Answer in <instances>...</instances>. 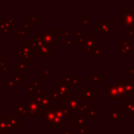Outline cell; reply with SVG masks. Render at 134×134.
<instances>
[{
    "mask_svg": "<svg viewBox=\"0 0 134 134\" xmlns=\"http://www.w3.org/2000/svg\"><path fill=\"white\" fill-rule=\"evenodd\" d=\"M102 52H103V47L99 45L98 48L94 52V54H93L94 58H95V59H101V58L103 57Z\"/></svg>",
    "mask_w": 134,
    "mask_h": 134,
    "instance_id": "cell-32",
    "label": "cell"
},
{
    "mask_svg": "<svg viewBox=\"0 0 134 134\" xmlns=\"http://www.w3.org/2000/svg\"><path fill=\"white\" fill-rule=\"evenodd\" d=\"M32 52H23V53H19V59L20 63H30L32 62Z\"/></svg>",
    "mask_w": 134,
    "mask_h": 134,
    "instance_id": "cell-21",
    "label": "cell"
},
{
    "mask_svg": "<svg viewBox=\"0 0 134 134\" xmlns=\"http://www.w3.org/2000/svg\"><path fill=\"white\" fill-rule=\"evenodd\" d=\"M32 101L37 103L41 108L47 109L52 106V92H43L40 96H32L30 97Z\"/></svg>",
    "mask_w": 134,
    "mask_h": 134,
    "instance_id": "cell-4",
    "label": "cell"
},
{
    "mask_svg": "<svg viewBox=\"0 0 134 134\" xmlns=\"http://www.w3.org/2000/svg\"><path fill=\"white\" fill-rule=\"evenodd\" d=\"M99 30L98 33L103 36V38H107L108 34L111 32V21L110 20H99Z\"/></svg>",
    "mask_w": 134,
    "mask_h": 134,
    "instance_id": "cell-11",
    "label": "cell"
},
{
    "mask_svg": "<svg viewBox=\"0 0 134 134\" xmlns=\"http://www.w3.org/2000/svg\"><path fill=\"white\" fill-rule=\"evenodd\" d=\"M73 34H74V37L77 38V39H79V38L82 37L83 32H82V30H77V29H74V30H73Z\"/></svg>",
    "mask_w": 134,
    "mask_h": 134,
    "instance_id": "cell-39",
    "label": "cell"
},
{
    "mask_svg": "<svg viewBox=\"0 0 134 134\" xmlns=\"http://www.w3.org/2000/svg\"><path fill=\"white\" fill-rule=\"evenodd\" d=\"M90 17H82L81 18V21L84 26H89L90 25Z\"/></svg>",
    "mask_w": 134,
    "mask_h": 134,
    "instance_id": "cell-40",
    "label": "cell"
},
{
    "mask_svg": "<svg viewBox=\"0 0 134 134\" xmlns=\"http://www.w3.org/2000/svg\"><path fill=\"white\" fill-rule=\"evenodd\" d=\"M119 23L125 30L134 26V8H124L119 12Z\"/></svg>",
    "mask_w": 134,
    "mask_h": 134,
    "instance_id": "cell-2",
    "label": "cell"
},
{
    "mask_svg": "<svg viewBox=\"0 0 134 134\" xmlns=\"http://www.w3.org/2000/svg\"><path fill=\"white\" fill-rule=\"evenodd\" d=\"M95 37H96L95 33H89V32H86V33L85 34V38H86V40H91Z\"/></svg>",
    "mask_w": 134,
    "mask_h": 134,
    "instance_id": "cell-48",
    "label": "cell"
},
{
    "mask_svg": "<svg viewBox=\"0 0 134 134\" xmlns=\"http://www.w3.org/2000/svg\"><path fill=\"white\" fill-rule=\"evenodd\" d=\"M35 89L36 88L32 86L31 83H28V84H27V96L31 97L33 93H35Z\"/></svg>",
    "mask_w": 134,
    "mask_h": 134,
    "instance_id": "cell-33",
    "label": "cell"
},
{
    "mask_svg": "<svg viewBox=\"0 0 134 134\" xmlns=\"http://www.w3.org/2000/svg\"><path fill=\"white\" fill-rule=\"evenodd\" d=\"M40 75H42L44 80H48L51 75H52V67H51V66L44 67L42 70L40 71Z\"/></svg>",
    "mask_w": 134,
    "mask_h": 134,
    "instance_id": "cell-25",
    "label": "cell"
},
{
    "mask_svg": "<svg viewBox=\"0 0 134 134\" xmlns=\"http://www.w3.org/2000/svg\"><path fill=\"white\" fill-rule=\"evenodd\" d=\"M81 98L82 100H95V88L94 87H82L81 88Z\"/></svg>",
    "mask_w": 134,
    "mask_h": 134,
    "instance_id": "cell-13",
    "label": "cell"
},
{
    "mask_svg": "<svg viewBox=\"0 0 134 134\" xmlns=\"http://www.w3.org/2000/svg\"><path fill=\"white\" fill-rule=\"evenodd\" d=\"M3 35H4V31H3V30L1 28H0V38H2Z\"/></svg>",
    "mask_w": 134,
    "mask_h": 134,
    "instance_id": "cell-53",
    "label": "cell"
},
{
    "mask_svg": "<svg viewBox=\"0 0 134 134\" xmlns=\"http://www.w3.org/2000/svg\"><path fill=\"white\" fill-rule=\"evenodd\" d=\"M11 131L12 129L9 124V117H0V134Z\"/></svg>",
    "mask_w": 134,
    "mask_h": 134,
    "instance_id": "cell-16",
    "label": "cell"
},
{
    "mask_svg": "<svg viewBox=\"0 0 134 134\" xmlns=\"http://www.w3.org/2000/svg\"><path fill=\"white\" fill-rule=\"evenodd\" d=\"M15 18L14 17H8L6 19V20L4 21L5 24L10 29V30H15Z\"/></svg>",
    "mask_w": 134,
    "mask_h": 134,
    "instance_id": "cell-30",
    "label": "cell"
},
{
    "mask_svg": "<svg viewBox=\"0 0 134 134\" xmlns=\"http://www.w3.org/2000/svg\"><path fill=\"white\" fill-rule=\"evenodd\" d=\"M86 134H98V133H97L93 129H91V130H89V133H86Z\"/></svg>",
    "mask_w": 134,
    "mask_h": 134,
    "instance_id": "cell-52",
    "label": "cell"
},
{
    "mask_svg": "<svg viewBox=\"0 0 134 134\" xmlns=\"http://www.w3.org/2000/svg\"><path fill=\"white\" fill-rule=\"evenodd\" d=\"M15 37L16 38H27L28 37V32L27 30H23V29H15Z\"/></svg>",
    "mask_w": 134,
    "mask_h": 134,
    "instance_id": "cell-31",
    "label": "cell"
},
{
    "mask_svg": "<svg viewBox=\"0 0 134 134\" xmlns=\"http://www.w3.org/2000/svg\"><path fill=\"white\" fill-rule=\"evenodd\" d=\"M114 84H115L116 88H117L118 95H119V100L123 101L124 100V97H125V92H124V87H123V84H122V79H116Z\"/></svg>",
    "mask_w": 134,
    "mask_h": 134,
    "instance_id": "cell-18",
    "label": "cell"
},
{
    "mask_svg": "<svg viewBox=\"0 0 134 134\" xmlns=\"http://www.w3.org/2000/svg\"><path fill=\"white\" fill-rule=\"evenodd\" d=\"M40 20H41V18H40L38 15H36L35 12H32L31 15L27 17V22L30 23L31 26L36 25V23H37L38 21H40Z\"/></svg>",
    "mask_w": 134,
    "mask_h": 134,
    "instance_id": "cell-26",
    "label": "cell"
},
{
    "mask_svg": "<svg viewBox=\"0 0 134 134\" xmlns=\"http://www.w3.org/2000/svg\"><path fill=\"white\" fill-rule=\"evenodd\" d=\"M3 58V51L0 50V59H2Z\"/></svg>",
    "mask_w": 134,
    "mask_h": 134,
    "instance_id": "cell-55",
    "label": "cell"
},
{
    "mask_svg": "<svg viewBox=\"0 0 134 134\" xmlns=\"http://www.w3.org/2000/svg\"><path fill=\"white\" fill-rule=\"evenodd\" d=\"M127 71H128V74L130 75H134V67L131 66L127 67Z\"/></svg>",
    "mask_w": 134,
    "mask_h": 134,
    "instance_id": "cell-51",
    "label": "cell"
},
{
    "mask_svg": "<svg viewBox=\"0 0 134 134\" xmlns=\"http://www.w3.org/2000/svg\"><path fill=\"white\" fill-rule=\"evenodd\" d=\"M23 105L25 106V108H27V117H37L41 118L44 116V111L45 109L41 108L37 103H35L34 101L30 100H24L23 101Z\"/></svg>",
    "mask_w": 134,
    "mask_h": 134,
    "instance_id": "cell-3",
    "label": "cell"
},
{
    "mask_svg": "<svg viewBox=\"0 0 134 134\" xmlns=\"http://www.w3.org/2000/svg\"><path fill=\"white\" fill-rule=\"evenodd\" d=\"M0 28L2 29L3 31H4V34H9L10 33V29L5 24L4 21L0 20Z\"/></svg>",
    "mask_w": 134,
    "mask_h": 134,
    "instance_id": "cell-36",
    "label": "cell"
},
{
    "mask_svg": "<svg viewBox=\"0 0 134 134\" xmlns=\"http://www.w3.org/2000/svg\"><path fill=\"white\" fill-rule=\"evenodd\" d=\"M127 31H128V34L130 36V38H134V26L130 27V28L127 29Z\"/></svg>",
    "mask_w": 134,
    "mask_h": 134,
    "instance_id": "cell-46",
    "label": "cell"
},
{
    "mask_svg": "<svg viewBox=\"0 0 134 134\" xmlns=\"http://www.w3.org/2000/svg\"><path fill=\"white\" fill-rule=\"evenodd\" d=\"M89 108H89V105H87V104H81L80 107H79V108H78V113H81V114L86 113V112L87 111Z\"/></svg>",
    "mask_w": 134,
    "mask_h": 134,
    "instance_id": "cell-35",
    "label": "cell"
},
{
    "mask_svg": "<svg viewBox=\"0 0 134 134\" xmlns=\"http://www.w3.org/2000/svg\"><path fill=\"white\" fill-rule=\"evenodd\" d=\"M63 82L69 86L71 92L74 91L75 88H76L78 86L79 84L82 83V79L78 78V75H65L63 78Z\"/></svg>",
    "mask_w": 134,
    "mask_h": 134,
    "instance_id": "cell-8",
    "label": "cell"
},
{
    "mask_svg": "<svg viewBox=\"0 0 134 134\" xmlns=\"http://www.w3.org/2000/svg\"><path fill=\"white\" fill-rule=\"evenodd\" d=\"M52 100H55V101L62 100V99H61V96H60L59 92H58V90H57V88H56V87L52 88Z\"/></svg>",
    "mask_w": 134,
    "mask_h": 134,
    "instance_id": "cell-34",
    "label": "cell"
},
{
    "mask_svg": "<svg viewBox=\"0 0 134 134\" xmlns=\"http://www.w3.org/2000/svg\"><path fill=\"white\" fill-rule=\"evenodd\" d=\"M70 30H64V29H62L61 30V37H63V38H67V37H69V35H70Z\"/></svg>",
    "mask_w": 134,
    "mask_h": 134,
    "instance_id": "cell-43",
    "label": "cell"
},
{
    "mask_svg": "<svg viewBox=\"0 0 134 134\" xmlns=\"http://www.w3.org/2000/svg\"><path fill=\"white\" fill-rule=\"evenodd\" d=\"M14 69H15V71H17V72H27L28 71V66H27L26 63L18 62V63H15V67H14Z\"/></svg>",
    "mask_w": 134,
    "mask_h": 134,
    "instance_id": "cell-28",
    "label": "cell"
},
{
    "mask_svg": "<svg viewBox=\"0 0 134 134\" xmlns=\"http://www.w3.org/2000/svg\"><path fill=\"white\" fill-rule=\"evenodd\" d=\"M14 53L17 54V55H19V50H15V52H14Z\"/></svg>",
    "mask_w": 134,
    "mask_h": 134,
    "instance_id": "cell-56",
    "label": "cell"
},
{
    "mask_svg": "<svg viewBox=\"0 0 134 134\" xmlns=\"http://www.w3.org/2000/svg\"><path fill=\"white\" fill-rule=\"evenodd\" d=\"M73 124L74 126H83L86 124V118L83 116H76L73 118Z\"/></svg>",
    "mask_w": 134,
    "mask_h": 134,
    "instance_id": "cell-27",
    "label": "cell"
},
{
    "mask_svg": "<svg viewBox=\"0 0 134 134\" xmlns=\"http://www.w3.org/2000/svg\"><path fill=\"white\" fill-rule=\"evenodd\" d=\"M55 115H56V104H52V106L51 108L45 109L44 116H43V119H44L43 125L44 126L52 125L54 119H55Z\"/></svg>",
    "mask_w": 134,
    "mask_h": 134,
    "instance_id": "cell-7",
    "label": "cell"
},
{
    "mask_svg": "<svg viewBox=\"0 0 134 134\" xmlns=\"http://www.w3.org/2000/svg\"><path fill=\"white\" fill-rule=\"evenodd\" d=\"M123 112L129 118H134V100H123Z\"/></svg>",
    "mask_w": 134,
    "mask_h": 134,
    "instance_id": "cell-15",
    "label": "cell"
},
{
    "mask_svg": "<svg viewBox=\"0 0 134 134\" xmlns=\"http://www.w3.org/2000/svg\"><path fill=\"white\" fill-rule=\"evenodd\" d=\"M119 54L129 55L132 53V39L130 37H120L119 39Z\"/></svg>",
    "mask_w": 134,
    "mask_h": 134,
    "instance_id": "cell-6",
    "label": "cell"
},
{
    "mask_svg": "<svg viewBox=\"0 0 134 134\" xmlns=\"http://www.w3.org/2000/svg\"><path fill=\"white\" fill-rule=\"evenodd\" d=\"M86 39L85 37H81L79 39H77V45L79 47H83L86 45Z\"/></svg>",
    "mask_w": 134,
    "mask_h": 134,
    "instance_id": "cell-42",
    "label": "cell"
},
{
    "mask_svg": "<svg viewBox=\"0 0 134 134\" xmlns=\"http://www.w3.org/2000/svg\"><path fill=\"white\" fill-rule=\"evenodd\" d=\"M99 116V109L98 108H89L86 112V118H88L90 121H94L96 118Z\"/></svg>",
    "mask_w": 134,
    "mask_h": 134,
    "instance_id": "cell-20",
    "label": "cell"
},
{
    "mask_svg": "<svg viewBox=\"0 0 134 134\" xmlns=\"http://www.w3.org/2000/svg\"><path fill=\"white\" fill-rule=\"evenodd\" d=\"M61 134H74V130L72 129H69V130H61Z\"/></svg>",
    "mask_w": 134,
    "mask_h": 134,
    "instance_id": "cell-50",
    "label": "cell"
},
{
    "mask_svg": "<svg viewBox=\"0 0 134 134\" xmlns=\"http://www.w3.org/2000/svg\"><path fill=\"white\" fill-rule=\"evenodd\" d=\"M31 84L34 87L37 88V87H39V86H41V80H40V79H33Z\"/></svg>",
    "mask_w": 134,
    "mask_h": 134,
    "instance_id": "cell-45",
    "label": "cell"
},
{
    "mask_svg": "<svg viewBox=\"0 0 134 134\" xmlns=\"http://www.w3.org/2000/svg\"><path fill=\"white\" fill-rule=\"evenodd\" d=\"M3 134H14V133H12V132H6V133H3Z\"/></svg>",
    "mask_w": 134,
    "mask_h": 134,
    "instance_id": "cell-57",
    "label": "cell"
},
{
    "mask_svg": "<svg viewBox=\"0 0 134 134\" xmlns=\"http://www.w3.org/2000/svg\"><path fill=\"white\" fill-rule=\"evenodd\" d=\"M15 86H16V83H14L13 81H12L10 78L7 80V87H8V88H13V87H15Z\"/></svg>",
    "mask_w": 134,
    "mask_h": 134,
    "instance_id": "cell-44",
    "label": "cell"
},
{
    "mask_svg": "<svg viewBox=\"0 0 134 134\" xmlns=\"http://www.w3.org/2000/svg\"><path fill=\"white\" fill-rule=\"evenodd\" d=\"M15 113L19 114V117H27V108L23 104H16L15 105Z\"/></svg>",
    "mask_w": 134,
    "mask_h": 134,
    "instance_id": "cell-23",
    "label": "cell"
},
{
    "mask_svg": "<svg viewBox=\"0 0 134 134\" xmlns=\"http://www.w3.org/2000/svg\"><path fill=\"white\" fill-rule=\"evenodd\" d=\"M31 28H32V26L29 22H27V21L23 23V30H31Z\"/></svg>",
    "mask_w": 134,
    "mask_h": 134,
    "instance_id": "cell-47",
    "label": "cell"
},
{
    "mask_svg": "<svg viewBox=\"0 0 134 134\" xmlns=\"http://www.w3.org/2000/svg\"><path fill=\"white\" fill-rule=\"evenodd\" d=\"M81 97H69L64 101V107L69 113H78V108L82 104Z\"/></svg>",
    "mask_w": 134,
    "mask_h": 134,
    "instance_id": "cell-5",
    "label": "cell"
},
{
    "mask_svg": "<svg viewBox=\"0 0 134 134\" xmlns=\"http://www.w3.org/2000/svg\"><path fill=\"white\" fill-rule=\"evenodd\" d=\"M41 40L44 45L55 47L57 45V30L55 29H41L40 30Z\"/></svg>",
    "mask_w": 134,
    "mask_h": 134,
    "instance_id": "cell-1",
    "label": "cell"
},
{
    "mask_svg": "<svg viewBox=\"0 0 134 134\" xmlns=\"http://www.w3.org/2000/svg\"><path fill=\"white\" fill-rule=\"evenodd\" d=\"M37 55H39L41 59H47L51 54H52V47L47 46V45H43L42 47L39 49V51L35 52Z\"/></svg>",
    "mask_w": 134,
    "mask_h": 134,
    "instance_id": "cell-17",
    "label": "cell"
},
{
    "mask_svg": "<svg viewBox=\"0 0 134 134\" xmlns=\"http://www.w3.org/2000/svg\"><path fill=\"white\" fill-rule=\"evenodd\" d=\"M7 67V59L2 58L0 59V71H4V69Z\"/></svg>",
    "mask_w": 134,
    "mask_h": 134,
    "instance_id": "cell-41",
    "label": "cell"
},
{
    "mask_svg": "<svg viewBox=\"0 0 134 134\" xmlns=\"http://www.w3.org/2000/svg\"><path fill=\"white\" fill-rule=\"evenodd\" d=\"M125 96L134 97V79H122Z\"/></svg>",
    "mask_w": 134,
    "mask_h": 134,
    "instance_id": "cell-12",
    "label": "cell"
},
{
    "mask_svg": "<svg viewBox=\"0 0 134 134\" xmlns=\"http://www.w3.org/2000/svg\"><path fill=\"white\" fill-rule=\"evenodd\" d=\"M10 79L16 84H23L24 83V76L23 75H11Z\"/></svg>",
    "mask_w": 134,
    "mask_h": 134,
    "instance_id": "cell-29",
    "label": "cell"
},
{
    "mask_svg": "<svg viewBox=\"0 0 134 134\" xmlns=\"http://www.w3.org/2000/svg\"><path fill=\"white\" fill-rule=\"evenodd\" d=\"M44 92V90H43V88H42V86H39V87H37L35 89V93L37 94V96H40V95H41V94Z\"/></svg>",
    "mask_w": 134,
    "mask_h": 134,
    "instance_id": "cell-49",
    "label": "cell"
},
{
    "mask_svg": "<svg viewBox=\"0 0 134 134\" xmlns=\"http://www.w3.org/2000/svg\"><path fill=\"white\" fill-rule=\"evenodd\" d=\"M64 44L66 46H73L74 45V38L73 37H67L64 39Z\"/></svg>",
    "mask_w": 134,
    "mask_h": 134,
    "instance_id": "cell-38",
    "label": "cell"
},
{
    "mask_svg": "<svg viewBox=\"0 0 134 134\" xmlns=\"http://www.w3.org/2000/svg\"><path fill=\"white\" fill-rule=\"evenodd\" d=\"M55 87L57 88L58 92H59L60 96H61V99L63 101L66 100V99L70 97L69 94L72 93L71 90H70V88H69V86H67V85L65 84L64 82H63V79H61L60 83H58V84L56 85Z\"/></svg>",
    "mask_w": 134,
    "mask_h": 134,
    "instance_id": "cell-10",
    "label": "cell"
},
{
    "mask_svg": "<svg viewBox=\"0 0 134 134\" xmlns=\"http://www.w3.org/2000/svg\"><path fill=\"white\" fill-rule=\"evenodd\" d=\"M4 71H11V67L10 66H7L4 69Z\"/></svg>",
    "mask_w": 134,
    "mask_h": 134,
    "instance_id": "cell-54",
    "label": "cell"
},
{
    "mask_svg": "<svg viewBox=\"0 0 134 134\" xmlns=\"http://www.w3.org/2000/svg\"><path fill=\"white\" fill-rule=\"evenodd\" d=\"M86 126L83 125V126L77 127V134H86Z\"/></svg>",
    "mask_w": 134,
    "mask_h": 134,
    "instance_id": "cell-37",
    "label": "cell"
},
{
    "mask_svg": "<svg viewBox=\"0 0 134 134\" xmlns=\"http://www.w3.org/2000/svg\"><path fill=\"white\" fill-rule=\"evenodd\" d=\"M116 99H119V95H118L115 84L108 83L107 84V100L111 101L116 100Z\"/></svg>",
    "mask_w": 134,
    "mask_h": 134,
    "instance_id": "cell-14",
    "label": "cell"
},
{
    "mask_svg": "<svg viewBox=\"0 0 134 134\" xmlns=\"http://www.w3.org/2000/svg\"><path fill=\"white\" fill-rule=\"evenodd\" d=\"M89 83L92 85H100L103 83L102 75H91L89 76Z\"/></svg>",
    "mask_w": 134,
    "mask_h": 134,
    "instance_id": "cell-24",
    "label": "cell"
},
{
    "mask_svg": "<svg viewBox=\"0 0 134 134\" xmlns=\"http://www.w3.org/2000/svg\"><path fill=\"white\" fill-rule=\"evenodd\" d=\"M107 117L110 118L111 120L119 121V108H111L109 112L107 113Z\"/></svg>",
    "mask_w": 134,
    "mask_h": 134,
    "instance_id": "cell-22",
    "label": "cell"
},
{
    "mask_svg": "<svg viewBox=\"0 0 134 134\" xmlns=\"http://www.w3.org/2000/svg\"><path fill=\"white\" fill-rule=\"evenodd\" d=\"M9 124L11 126L12 130H19V117L16 116L15 112H11L9 116Z\"/></svg>",
    "mask_w": 134,
    "mask_h": 134,
    "instance_id": "cell-19",
    "label": "cell"
},
{
    "mask_svg": "<svg viewBox=\"0 0 134 134\" xmlns=\"http://www.w3.org/2000/svg\"><path fill=\"white\" fill-rule=\"evenodd\" d=\"M98 46H99V38L95 37L91 40H86V45L81 47V48H82V50L84 51V52L93 55L94 52L98 48Z\"/></svg>",
    "mask_w": 134,
    "mask_h": 134,
    "instance_id": "cell-9",
    "label": "cell"
}]
</instances>
